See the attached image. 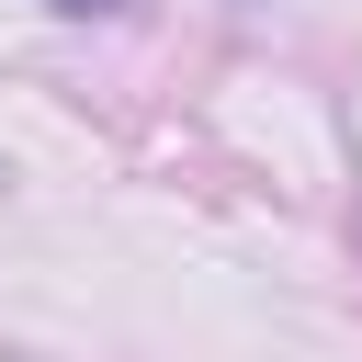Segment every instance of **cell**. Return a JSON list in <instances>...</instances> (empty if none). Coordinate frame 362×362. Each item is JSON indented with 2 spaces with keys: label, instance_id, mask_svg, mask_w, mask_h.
Listing matches in <instances>:
<instances>
[{
  "label": "cell",
  "instance_id": "obj_1",
  "mask_svg": "<svg viewBox=\"0 0 362 362\" xmlns=\"http://www.w3.org/2000/svg\"><path fill=\"white\" fill-rule=\"evenodd\" d=\"M45 11H68V23H102V11H136V0H45Z\"/></svg>",
  "mask_w": 362,
  "mask_h": 362
}]
</instances>
